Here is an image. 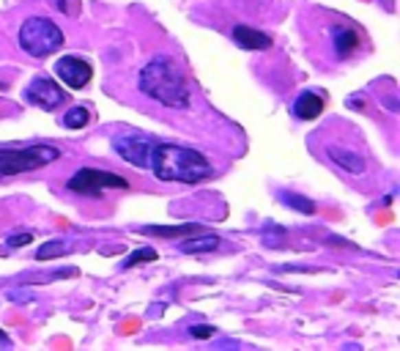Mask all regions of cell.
Here are the masks:
<instances>
[{
    "instance_id": "4",
    "label": "cell",
    "mask_w": 400,
    "mask_h": 351,
    "mask_svg": "<svg viewBox=\"0 0 400 351\" xmlns=\"http://www.w3.org/2000/svg\"><path fill=\"white\" fill-rule=\"evenodd\" d=\"M60 157L55 146L33 143V146H19V148H0V179H11L27 170H38L52 165Z\"/></svg>"
},
{
    "instance_id": "10",
    "label": "cell",
    "mask_w": 400,
    "mask_h": 351,
    "mask_svg": "<svg viewBox=\"0 0 400 351\" xmlns=\"http://www.w3.org/2000/svg\"><path fill=\"white\" fill-rule=\"evenodd\" d=\"M326 154H329V159H332L337 168H343L346 173H351V176H362V173H365V157H362V154H357V151H351V148H340V146H332Z\"/></svg>"
},
{
    "instance_id": "1",
    "label": "cell",
    "mask_w": 400,
    "mask_h": 351,
    "mask_svg": "<svg viewBox=\"0 0 400 351\" xmlns=\"http://www.w3.org/2000/svg\"><path fill=\"white\" fill-rule=\"evenodd\" d=\"M137 88L143 96H148L165 107H176V110L190 107V85H187L179 63L170 55H154L140 69Z\"/></svg>"
},
{
    "instance_id": "9",
    "label": "cell",
    "mask_w": 400,
    "mask_h": 351,
    "mask_svg": "<svg viewBox=\"0 0 400 351\" xmlns=\"http://www.w3.org/2000/svg\"><path fill=\"white\" fill-rule=\"evenodd\" d=\"M203 225L200 223H181V225H140L137 234H146V236H159V239H184V236H192L200 234Z\"/></svg>"
},
{
    "instance_id": "14",
    "label": "cell",
    "mask_w": 400,
    "mask_h": 351,
    "mask_svg": "<svg viewBox=\"0 0 400 351\" xmlns=\"http://www.w3.org/2000/svg\"><path fill=\"white\" fill-rule=\"evenodd\" d=\"M332 47H335V55H337V58H348V55L357 52V47H359V33H357L354 27L335 25V27H332Z\"/></svg>"
},
{
    "instance_id": "19",
    "label": "cell",
    "mask_w": 400,
    "mask_h": 351,
    "mask_svg": "<svg viewBox=\"0 0 400 351\" xmlns=\"http://www.w3.org/2000/svg\"><path fill=\"white\" fill-rule=\"evenodd\" d=\"M5 299L14 302V305H27V302H33L36 297H33V291H27V286H25V288H11V291L5 294Z\"/></svg>"
},
{
    "instance_id": "15",
    "label": "cell",
    "mask_w": 400,
    "mask_h": 351,
    "mask_svg": "<svg viewBox=\"0 0 400 351\" xmlns=\"http://www.w3.org/2000/svg\"><path fill=\"white\" fill-rule=\"evenodd\" d=\"M71 253V247L63 242V239H52V242H44L38 250H36V258L38 261H55V258H63V256H69Z\"/></svg>"
},
{
    "instance_id": "11",
    "label": "cell",
    "mask_w": 400,
    "mask_h": 351,
    "mask_svg": "<svg viewBox=\"0 0 400 351\" xmlns=\"http://www.w3.org/2000/svg\"><path fill=\"white\" fill-rule=\"evenodd\" d=\"M233 41L241 49H269L271 47V38L263 30H255L249 25H236L233 27Z\"/></svg>"
},
{
    "instance_id": "6",
    "label": "cell",
    "mask_w": 400,
    "mask_h": 351,
    "mask_svg": "<svg viewBox=\"0 0 400 351\" xmlns=\"http://www.w3.org/2000/svg\"><path fill=\"white\" fill-rule=\"evenodd\" d=\"M157 146V137L151 135H143V132H124V135H115L113 137V148L115 154L135 165V168H151V151Z\"/></svg>"
},
{
    "instance_id": "18",
    "label": "cell",
    "mask_w": 400,
    "mask_h": 351,
    "mask_svg": "<svg viewBox=\"0 0 400 351\" xmlns=\"http://www.w3.org/2000/svg\"><path fill=\"white\" fill-rule=\"evenodd\" d=\"M157 258H159V253H157L154 247H140V250H135V253L121 264V269H135V267L151 264V261H157Z\"/></svg>"
},
{
    "instance_id": "17",
    "label": "cell",
    "mask_w": 400,
    "mask_h": 351,
    "mask_svg": "<svg viewBox=\"0 0 400 351\" xmlns=\"http://www.w3.org/2000/svg\"><path fill=\"white\" fill-rule=\"evenodd\" d=\"M88 121H91V113H88V107H71L66 115H63V126L66 129H82V126H88Z\"/></svg>"
},
{
    "instance_id": "23",
    "label": "cell",
    "mask_w": 400,
    "mask_h": 351,
    "mask_svg": "<svg viewBox=\"0 0 400 351\" xmlns=\"http://www.w3.org/2000/svg\"><path fill=\"white\" fill-rule=\"evenodd\" d=\"M0 343H5V346H8V338H5V332H3V330H0Z\"/></svg>"
},
{
    "instance_id": "3",
    "label": "cell",
    "mask_w": 400,
    "mask_h": 351,
    "mask_svg": "<svg viewBox=\"0 0 400 351\" xmlns=\"http://www.w3.org/2000/svg\"><path fill=\"white\" fill-rule=\"evenodd\" d=\"M19 49L30 58H47L63 47V30L47 16H27L16 33Z\"/></svg>"
},
{
    "instance_id": "21",
    "label": "cell",
    "mask_w": 400,
    "mask_h": 351,
    "mask_svg": "<svg viewBox=\"0 0 400 351\" xmlns=\"http://www.w3.org/2000/svg\"><path fill=\"white\" fill-rule=\"evenodd\" d=\"M187 332H190V338L205 341V338H214V332H216V330H214L211 324H192V327H190Z\"/></svg>"
},
{
    "instance_id": "2",
    "label": "cell",
    "mask_w": 400,
    "mask_h": 351,
    "mask_svg": "<svg viewBox=\"0 0 400 351\" xmlns=\"http://www.w3.org/2000/svg\"><path fill=\"white\" fill-rule=\"evenodd\" d=\"M151 170L159 181H179V184H200L214 176L211 162L187 146L179 143H159L151 151Z\"/></svg>"
},
{
    "instance_id": "5",
    "label": "cell",
    "mask_w": 400,
    "mask_h": 351,
    "mask_svg": "<svg viewBox=\"0 0 400 351\" xmlns=\"http://www.w3.org/2000/svg\"><path fill=\"white\" fill-rule=\"evenodd\" d=\"M66 187L71 192H80V195H91V198H99L102 190H110V187H118V190H126L129 181L118 173H110V170H99V168H80L69 181Z\"/></svg>"
},
{
    "instance_id": "12",
    "label": "cell",
    "mask_w": 400,
    "mask_h": 351,
    "mask_svg": "<svg viewBox=\"0 0 400 351\" xmlns=\"http://www.w3.org/2000/svg\"><path fill=\"white\" fill-rule=\"evenodd\" d=\"M291 110H293V115L299 121H313V118H318L324 113V99L318 93H313V91H302Z\"/></svg>"
},
{
    "instance_id": "22",
    "label": "cell",
    "mask_w": 400,
    "mask_h": 351,
    "mask_svg": "<svg viewBox=\"0 0 400 351\" xmlns=\"http://www.w3.org/2000/svg\"><path fill=\"white\" fill-rule=\"evenodd\" d=\"M348 107H362V99L359 96H348Z\"/></svg>"
},
{
    "instance_id": "16",
    "label": "cell",
    "mask_w": 400,
    "mask_h": 351,
    "mask_svg": "<svg viewBox=\"0 0 400 351\" xmlns=\"http://www.w3.org/2000/svg\"><path fill=\"white\" fill-rule=\"evenodd\" d=\"M280 201H282V206H288L299 214H315L313 198H304V195H296V192H280Z\"/></svg>"
},
{
    "instance_id": "13",
    "label": "cell",
    "mask_w": 400,
    "mask_h": 351,
    "mask_svg": "<svg viewBox=\"0 0 400 351\" xmlns=\"http://www.w3.org/2000/svg\"><path fill=\"white\" fill-rule=\"evenodd\" d=\"M219 245H222V239H219L216 234L200 231V234H192L190 239L184 236L181 245H179V250L187 253V256H200V253H214V250H219Z\"/></svg>"
},
{
    "instance_id": "20",
    "label": "cell",
    "mask_w": 400,
    "mask_h": 351,
    "mask_svg": "<svg viewBox=\"0 0 400 351\" xmlns=\"http://www.w3.org/2000/svg\"><path fill=\"white\" fill-rule=\"evenodd\" d=\"M30 242H33V234H30V231H19V234H11V236L5 239V245H8L11 250L25 247V245H30Z\"/></svg>"
},
{
    "instance_id": "7",
    "label": "cell",
    "mask_w": 400,
    "mask_h": 351,
    "mask_svg": "<svg viewBox=\"0 0 400 351\" xmlns=\"http://www.w3.org/2000/svg\"><path fill=\"white\" fill-rule=\"evenodd\" d=\"M25 102L33 104V107H41V110H55L66 102V91L58 88V82L49 80V77H36L25 88Z\"/></svg>"
},
{
    "instance_id": "8",
    "label": "cell",
    "mask_w": 400,
    "mask_h": 351,
    "mask_svg": "<svg viewBox=\"0 0 400 351\" xmlns=\"http://www.w3.org/2000/svg\"><path fill=\"white\" fill-rule=\"evenodd\" d=\"M55 74L71 88V91H80L85 88L91 80H93V66L77 55H63L58 63H55Z\"/></svg>"
}]
</instances>
